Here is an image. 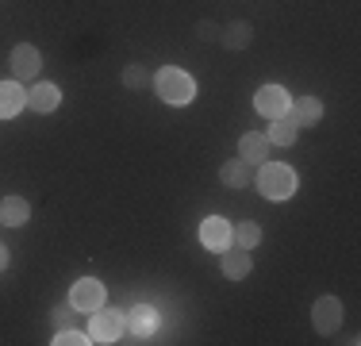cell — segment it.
<instances>
[{
    "label": "cell",
    "mask_w": 361,
    "mask_h": 346,
    "mask_svg": "<svg viewBox=\"0 0 361 346\" xmlns=\"http://www.w3.org/2000/svg\"><path fill=\"white\" fill-rule=\"evenodd\" d=\"M154 89H158V97L166 104H188L196 97V81L185 73V69L177 66H166L158 69V77H154Z\"/></svg>",
    "instance_id": "6da1fadb"
},
{
    "label": "cell",
    "mask_w": 361,
    "mask_h": 346,
    "mask_svg": "<svg viewBox=\"0 0 361 346\" xmlns=\"http://www.w3.org/2000/svg\"><path fill=\"white\" fill-rule=\"evenodd\" d=\"M257 189H262L265 201H288V196L296 193V173L288 166H277V162H262Z\"/></svg>",
    "instance_id": "7a4b0ae2"
},
{
    "label": "cell",
    "mask_w": 361,
    "mask_h": 346,
    "mask_svg": "<svg viewBox=\"0 0 361 346\" xmlns=\"http://www.w3.org/2000/svg\"><path fill=\"white\" fill-rule=\"evenodd\" d=\"M89 339L92 342H119V339H123V316H119V311H108L104 304H100L97 311H92Z\"/></svg>",
    "instance_id": "3957f363"
},
{
    "label": "cell",
    "mask_w": 361,
    "mask_h": 346,
    "mask_svg": "<svg viewBox=\"0 0 361 346\" xmlns=\"http://www.w3.org/2000/svg\"><path fill=\"white\" fill-rule=\"evenodd\" d=\"M158 331V311H154L150 304H139V308H131V316L123 319V335L131 342H142V339H150V335Z\"/></svg>",
    "instance_id": "277c9868"
},
{
    "label": "cell",
    "mask_w": 361,
    "mask_h": 346,
    "mask_svg": "<svg viewBox=\"0 0 361 346\" xmlns=\"http://www.w3.org/2000/svg\"><path fill=\"white\" fill-rule=\"evenodd\" d=\"M70 304L77 308V311H97L100 304H104V285L97 281V277H81V281L70 289Z\"/></svg>",
    "instance_id": "5b68a950"
},
{
    "label": "cell",
    "mask_w": 361,
    "mask_h": 346,
    "mask_svg": "<svg viewBox=\"0 0 361 346\" xmlns=\"http://www.w3.org/2000/svg\"><path fill=\"white\" fill-rule=\"evenodd\" d=\"M288 93L281 89V85H265V89H257L254 97V108L262 112L265 119H277V116H288Z\"/></svg>",
    "instance_id": "8992f818"
},
{
    "label": "cell",
    "mask_w": 361,
    "mask_h": 346,
    "mask_svg": "<svg viewBox=\"0 0 361 346\" xmlns=\"http://www.w3.org/2000/svg\"><path fill=\"white\" fill-rule=\"evenodd\" d=\"M312 323H315V331H323V335L338 331V323H342V304H338V297H323V300H315V308H312Z\"/></svg>",
    "instance_id": "52a82bcc"
},
{
    "label": "cell",
    "mask_w": 361,
    "mask_h": 346,
    "mask_svg": "<svg viewBox=\"0 0 361 346\" xmlns=\"http://www.w3.org/2000/svg\"><path fill=\"white\" fill-rule=\"evenodd\" d=\"M39 69H42L39 50L31 47V42H20V47L12 50V73H16V81H31Z\"/></svg>",
    "instance_id": "ba28073f"
},
{
    "label": "cell",
    "mask_w": 361,
    "mask_h": 346,
    "mask_svg": "<svg viewBox=\"0 0 361 346\" xmlns=\"http://www.w3.org/2000/svg\"><path fill=\"white\" fill-rule=\"evenodd\" d=\"M200 242L208 250H227L231 246V223L227 220H219V215H212V220H204V227H200Z\"/></svg>",
    "instance_id": "9c48e42d"
},
{
    "label": "cell",
    "mask_w": 361,
    "mask_h": 346,
    "mask_svg": "<svg viewBox=\"0 0 361 346\" xmlns=\"http://www.w3.org/2000/svg\"><path fill=\"white\" fill-rule=\"evenodd\" d=\"M269 138L265 135H257V131H246L243 138H238V154H243V162L246 166H262L265 158H269Z\"/></svg>",
    "instance_id": "30bf717a"
},
{
    "label": "cell",
    "mask_w": 361,
    "mask_h": 346,
    "mask_svg": "<svg viewBox=\"0 0 361 346\" xmlns=\"http://www.w3.org/2000/svg\"><path fill=\"white\" fill-rule=\"evenodd\" d=\"M288 119L296 127H307V124H319L323 119V100L319 97H304V100H292L288 104Z\"/></svg>",
    "instance_id": "8fae6325"
},
{
    "label": "cell",
    "mask_w": 361,
    "mask_h": 346,
    "mask_svg": "<svg viewBox=\"0 0 361 346\" xmlns=\"http://www.w3.org/2000/svg\"><path fill=\"white\" fill-rule=\"evenodd\" d=\"M250 270H254L250 250H243V246H227V250H223V277H231V281H243Z\"/></svg>",
    "instance_id": "7c38bea8"
},
{
    "label": "cell",
    "mask_w": 361,
    "mask_h": 346,
    "mask_svg": "<svg viewBox=\"0 0 361 346\" xmlns=\"http://www.w3.org/2000/svg\"><path fill=\"white\" fill-rule=\"evenodd\" d=\"M23 104H27V93L20 89V81H0V119L20 116Z\"/></svg>",
    "instance_id": "4fadbf2b"
},
{
    "label": "cell",
    "mask_w": 361,
    "mask_h": 346,
    "mask_svg": "<svg viewBox=\"0 0 361 346\" xmlns=\"http://www.w3.org/2000/svg\"><path fill=\"white\" fill-rule=\"evenodd\" d=\"M62 104V89L58 85H50V81H39L35 89H31V108L42 112V116H50V112Z\"/></svg>",
    "instance_id": "5bb4252c"
},
{
    "label": "cell",
    "mask_w": 361,
    "mask_h": 346,
    "mask_svg": "<svg viewBox=\"0 0 361 346\" xmlns=\"http://www.w3.org/2000/svg\"><path fill=\"white\" fill-rule=\"evenodd\" d=\"M31 215V204L23 201V196H8L4 204H0V223H8V227H23Z\"/></svg>",
    "instance_id": "9a60e30c"
},
{
    "label": "cell",
    "mask_w": 361,
    "mask_h": 346,
    "mask_svg": "<svg viewBox=\"0 0 361 346\" xmlns=\"http://www.w3.org/2000/svg\"><path fill=\"white\" fill-rule=\"evenodd\" d=\"M265 138H269V143H277V146H292V143H296V124H292L288 116H277L269 124V131H265Z\"/></svg>",
    "instance_id": "2e32d148"
},
{
    "label": "cell",
    "mask_w": 361,
    "mask_h": 346,
    "mask_svg": "<svg viewBox=\"0 0 361 346\" xmlns=\"http://www.w3.org/2000/svg\"><path fill=\"white\" fill-rule=\"evenodd\" d=\"M246 177H250V166H246L243 158H235V162H223V169H219V181H223V185H231V189H243V185H246Z\"/></svg>",
    "instance_id": "e0dca14e"
},
{
    "label": "cell",
    "mask_w": 361,
    "mask_h": 346,
    "mask_svg": "<svg viewBox=\"0 0 361 346\" xmlns=\"http://www.w3.org/2000/svg\"><path fill=\"white\" fill-rule=\"evenodd\" d=\"M250 39H254V31H250V23H231L227 31H223V47H231V50H243V47H250Z\"/></svg>",
    "instance_id": "ac0fdd59"
},
{
    "label": "cell",
    "mask_w": 361,
    "mask_h": 346,
    "mask_svg": "<svg viewBox=\"0 0 361 346\" xmlns=\"http://www.w3.org/2000/svg\"><path fill=\"white\" fill-rule=\"evenodd\" d=\"M231 239H235L243 250H250V246H257V242H262V227H257L254 220H243L238 227H231Z\"/></svg>",
    "instance_id": "d6986e66"
},
{
    "label": "cell",
    "mask_w": 361,
    "mask_h": 346,
    "mask_svg": "<svg viewBox=\"0 0 361 346\" xmlns=\"http://www.w3.org/2000/svg\"><path fill=\"white\" fill-rule=\"evenodd\" d=\"M85 342H92L89 335L73 331V327H58V339H54V346H85Z\"/></svg>",
    "instance_id": "ffe728a7"
},
{
    "label": "cell",
    "mask_w": 361,
    "mask_h": 346,
    "mask_svg": "<svg viewBox=\"0 0 361 346\" xmlns=\"http://www.w3.org/2000/svg\"><path fill=\"white\" fill-rule=\"evenodd\" d=\"M123 85L127 89H142V85H150V73H146L142 66H127L123 69Z\"/></svg>",
    "instance_id": "44dd1931"
},
{
    "label": "cell",
    "mask_w": 361,
    "mask_h": 346,
    "mask_svg": "<svg viewBox=\"0 0 361 346\" xmlns=\"http://www.w3.org/2000/svg\"><path fill=\"white\" fill-rule=\"evenodd\" d=\"M73 304L70 308H54V311H50V319H54V327H73Z\"/></svg>",
    "instance_id": "7402d4cb"
},
{
    "label": "cell",
    "mask_w": 361,
    "mask_h": 346,
    "mask_svg": "<svg viewBox=\"0 0 361 346\" xmlns=\"http://www.w3.org/2000/svg\"><path fill=\"white\" fill-rule=\"evenodd\" d=\"M200 35H204V39H216L219 28H216V23H208V20H204V23H200Z\"/></svg>",
    "instance_id": "603a6c76"
},
{
    "label": "cell",
    "mask_w": 361,
    "mask_h": 346,
    "mask_svg": "<svg viewBox=\"0 0 361 346\" xmlns=\"http://www.w3.org/2000/svg\"><path fill=\"white\" fill-rule=\"evenodd\" d=\"M4 270H8V246L0 242V273H4Z\"/></svg>",
    "instance_id": "cb8c5ba5"
}]
</instances>
